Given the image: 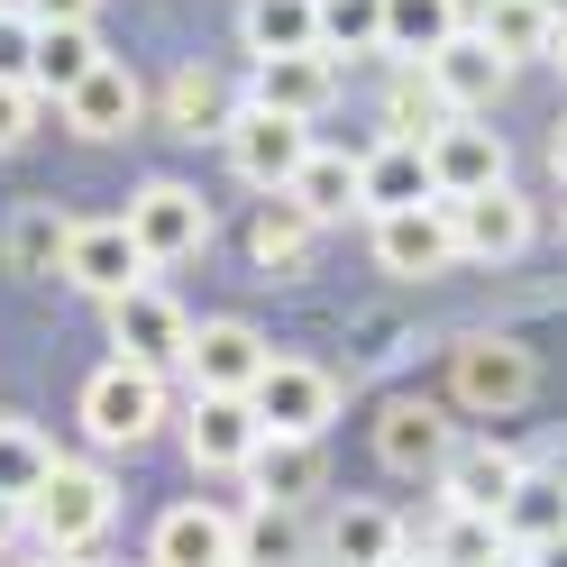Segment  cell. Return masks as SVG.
Returning <instances> with one entry per match:
<instances>
[{"instance_id": "cell-8", "label": "cell", "mask_w": 567, "mask_h": 567, "mask_svg": "<svg viewBox=\"0 0 567 567\" xmlns=\"http://www.w3.org/2000/svg\"><path fill=\"white\" fill-rule=\"evenodd\" d=\"M156 266H147V247L128 238V220H74V247H64V284L74 293H92V302H120V293H137Z\"/></svg>"}, {"instance_id": "cell-44", "label": "cell", "mask_w": 567, "mask_h": 567, "mask_svg": "<svg viewBox=\"0 0 567 567\" xmlns=\"http://www.w3.org/2000/svg\"><path fill=\"white\" fill-rule=\"evenodd\" d=\"M549 64H558V74H567V28H558V38H549Z\"/></svg>"}, {"instance_id": "cell-20", "label": "cell", "mask_w": 567, "mask_h": 567, "mask_svg": "<svg viewBox=\"0 0 567 567\" xmlns=\"http://www.w3.org/2000/svg\"><path fill=\"white\" fill-rule=\"evenodd\" d=\"M513 485H522V457H504V449H457L449 467H440L449 513H485V522H504Z\"/></svg>"}, {"instance_id": "cell-3", "label": "cell", "mask_w": 567, "mask_h": 567, "mask_svg": "<svg viewBox=\"0 0 567 567\" xmlns=\"http://www.w3.org/2000/svg\"><path fill=\"white\" fill-rule=\"evenodd\" d=\"M257 421H266V440H321L330 421H339V375L330 367H311V358H275L257 375Z\"/></svg>"}, {"instance_id": "cell-38", "label": "cell", "mask_w": 567, "mask_h": 567, "mask_svg": "<svg viewBox=\"0 0 567 567\" xmlns=\"http://www.w3.org/2000/svg\"><path fill=\"white\" fill-rule=\"evenodd\" d=\"M28 47H38V28L19 10H0V83H28Z\"/></svg>"}, {"instance_id": "cell-17", "label": "cell", "mask_w": 567, "mask_h": 567, "mask_svg": "<svg viewBox=\"0 0 567 567\" xmlns=\"http://www.w3.org/2000/svg\"><path fill=\"white\" fill-rule=\"evenodd\" d=\"M147 567H238V522L220 504H174L147 540Z\"/></svg>"}, {"instance_id": "cell-34", "label": "cell", "mask_w": 567, "mask_h": 567, "mask_svg": "<svg viewBox=\"0 0 567 567\" xmlns=\"http://www.w3.org/2000/svg\"><path fill=\"white\" fill-rule=\"evenodd\" d=\"M321 55H384V0H321Z\"/></svg>"}, {"instance_id": "cell-39", "label": "cell", "mask_w": 567, "mask_h": 567, "mask_svg": "<svg viewBox=\"0 0 567 567\" xmlns=\"http://www.w3.org/2000/svg\"><path fill=\"white\" fill-rule=\"evenodd\" d=\"M19 19L28 28H74V19H92V0H19Z\"/></svg>"}, {"instance_id": "cell-15", "label": "cell", "mask_w": 567, "mask_h": 567, "mask_svg": "<svg viewBox=\"0 0 567 567\" xmlns=\"http://www.w3.org/2000/svg\"><path fill=\"white\" fill-rule=\"evenodd\" d=\"M358 202H367V220L440 202V184H431V156H421V137H384V147H367V156H358Z\"/></svg>"}, {"instance_id": "cell-10", "label": "cell", "mask_w": 567, "mask_h": 567, "mask_svg": "<svg viewBox=\"0 0 567 567\" xmlns=\"http://www.w3.org/2000/svg\"><path fill=\"white\" fill-rule=\"evenodd\" d=\"M111 348H120V367H147V375H165V367H184V348H193V321L174 311L156 284H137V293H120L111 302Z\"/></svg>"}, {"instance_id": "cell-27", "label": "cell", "mask_w": 567, "mask_h": 567, "mask_svg": "<svg viewBox=\"0 0 567 567\" xmlns=\"http://www.w3.org/2000/svg\"><path fill=\"white\" fill-rule=\"evenodd\" d=\"M558 530H567V476L522 467L513 504H504V540H513V549H540V540H558Z\"/></svg>"}, {"instance_id": "cell-36", "label": "cell", "mask_w": 567, "mask_h": 567, "mask_svg": "<svg viewBox=\"0 0 567 567\" xmlns=\"http://www.w3.org/2000/svg\"><path fill=\"white\" fill-rule=\"evenodd\" d=\"M449 111H440V92H431V74L421 64H403L394 74V92H384V137H431Z\"/></svg>"}, {"instance_id": "cell-16", "label": "cell", "mask_w": 567, "mask_h": 567, "mask_svg": "<svg viewBox=\"0 0 567 567\" xmlns=\"http://www.w3.org/2000/svg\"><path fill=\"white\" fill-rule=\"evenodd\" d=\"M247 101H266V111H284V120H321L339 101V55H321V47L257 55V92H247Z\"/></svg>"}, {"instance_id": "cell-26", "label": "cell", "mask_w": 567, "mask_h": 567, "mask_svg": "<svg viewBox=\"0 0 567 567\" xmlns=\"http://www.w3.org/2000/svg\"><path fill=\"white\" fill-rule=\"evenodd\" d=\"M101 64V38H92V19H74V28H38V47H28V83L38 92H74L83 74Z\"/></svg>"}, {"instance_id": "cell-12", "label": "cell", "mask_w": 567, "mask_h": 567, "mask_svg": "<svg viewBox=\"0 0 567 567\" xmlns=\"http://www.w3.org/2000/svg\"><path fill=\"white\" fill-rule=\"evenodd\" d=\"M375 266L384 275H412L431 284L457 266V229H449V202H421V210H384L375 220Z\"/></svg>"}, {"instance_id": "cell-24", "label": "cell", "mask_w": 567, "mask_h": 567, "mask_svg": "<svg viewBox=\"0 0 567 567\" xmlns=\"http://www.w3.org/2000/svg\"><path fill=\"white\" fill-rule=\"evenodd\" d=\"M457 28H467L457 0H384V55H403V64H431Z\"/></svg>"}, {"instance_id": "cell-48", "label": "cell", "mask_w": 567, "mask_h": 567, "mask_svg": "<svg viewBox=\"0 0 567 567\" xmlns=\"http://www.w3.org/2000/svg\"><path fill=\"white\" fill-rule=\"evenodd\" d=\"M394 567H412V558H394ZM421 567H431V558H421Z\"/></svg>"}, {"instance_id": "cell-42", "label": "cell", "mask_w": 567, "mask_h": 567, "mask_svg": "<svg viewBox=\"0 0 567 567\" xmlns=\"http://www.w3.org/2000/svg\"><path fill=\"white\" fill-rule=\"evenodd\" d=\"M19 522H28L19 504H0V549H10V530H19Z\"/></svg>"}, {"instance_id": "cell-18", "label": "cell", "mask_w": 567, "mask_h": 567, "mask_svg": "<svg viewBox=\"0 0 567 567\" xmlns=\"http://www.w3.org/2000/svg\"><path fill=\"white\" fill-rule=\"evenodd\" d=\"M449 229H457V257H522L530 247V202L513 184H494V193H467V202H449Z\"/></svg>"}, {"instance_id": "cell-25", "label": "cell", "mask_w": 567, "mask_h": 567, "mask_svg": "<svg viewBox=\"0 0 567 567\" xmlns=\"http://www.w3.org/2000/svg\"><path fill=\"white\" fill-rule=\"evenodd\" d=\"M284 202H302L321 229H330V220H348V210H367V202H358V156H339V147H311V156H302V174L284 184Z\"/></svg>"}, {"instance_id": "cell-9", "label": "cell", "mask_w": 567, "mask_h": 567, "mask_svg": "<svg viewBox=\"0 0 567 567\" xmlns=\"http://www.w3.org/2000/svg\"><path fill=\"white\" fill-rule=\"evenodd\" d=\"M421 74H431V92H440V111H449V120H485L494 101H504L513 64L494 55V47L476 38V19H467V28H457V38H449L431 64H421Z\"/></svg>"}, {"instance_id": "cell-46", "label": "cell", "mask_w": 567, "mask_h": 567, "mask_svg": "<svg viewBox=\"0 0 567 567\" xmlns=\"http://www.w3.org/2000/svg\"><path fill=\"white\" fill-rule=\"evenodd\" d=\"M494 567H530V549H504V558H494Z\"/></svg>"}, {"instance_id": "cell-7", "label": "cell", "mask_w": 567, "mask_h": 567, "mask_svg": "<svg viewBox=\"0 0 567 567\" xmlns=\"http://www.w3.org/2000/svg\"><path fill=\"white\" fill-rule=\"evenodd\" d=\"M457 403L467 412H513L530 403V384H540V367H530V348L504 339V330H476V339H457Z\"/></svg>"}, {"instance_id": "cell-47", "label": "cell", "mask_w": 567, "mask_h": 567, "mask_svg": "<svg viewBox=\"0 0 567 567\" xmlns=\"http://www.w3.org/2000/svg\"><path fill=\"white\" fill-rule=\"evenodd\" d=\"M311 567H339V558H311Z\"/></svg>"}, {"instance_id": "cell-33", "label": "cell", "mask_w": 567, "mask_h": 567, "mask_svg": "<svg viewBox=\"0 0 567 567\" xmlns=\"http://www.w3.org/2000/svg\"><path fill=\"white\" fill-rule=\"evenodd\" d=\"M55 476V449L28 431V421H0V504H38V485Z\"/></svg>"}, {"instance_id": "cell-45", "label": "cell", "mask_w": 567, "mask_h": 567, "mask_svg": "<svg viewBox=\"0 0 567 567\" xmlns=\"http://www.w3.org/2000/svg\"><path fill=\"white\" fill-rule=\"evenodd\" d=\"M540 10H549V28H567V0H540Z\"/></svg>"}, {"instance_id": "cell-49", "label": "cell", "mask_w": 567, "mask_h": 567, "mask_svg": "<svg viewBox=\"0 0 567 567\" xmlns=\"http://www.w3.org/2000/svg\"><path fill=\"white\" fill-rule=\"evenodd\" d=\"M0 10H19V0H0Z\"/></svg>"}, {"instance_id": "cell-37", "label": "cell", "mask_w": 567, "mask_h": 567, "mask_svg": "<svg viewBox=\"0 0 567 567\" xmlns=\"http://www.w3.org/2000/svg\"><path fill=\"white\" fill-rule=\"evenodd\" d=\"M38 128V83H0V156Z\"/></svg>"}, {"instance_id": "cell-32", "label": "cell", "mask_w": 567, "mask_h": 567, "mask_svg": "<svg viewBox=\"0 0 567 567\" xmlns=\"http://www.w3.org/2000/svg\"><path fill=\"white\" fill-rule=\"evenodd\" d=\"M165 120H174V137H220V128H229L220 74H210V64H184V74L165 83Z\"/></svg>"}, {"instance_id": "cell-50", "label": "cell", "mask_w": 567, "mask_h": 567, "mask_svg": "<svg viewBox=\"0 0 567 567\" xmlns=\"http://www.w3.org/2000/svg\"><path fill=\"white\" fill-rule=\"evenodd\" d=\"M238 567H247V558H238Z\"/></svg>"}, {"instance_id": "cell-1", "label": "cell", "mask_w": 567, "mask_h": 567, "mask_svg": "<svg viewBox=\"0 0 567 567\" xmlns=\"http://www.w3.org/2000/svg\"><path fill=\"white\" fill-rule=\"evenodd\" d=\"M120 220H128L137 247H147V266H184V257H202V247H210V202H202L193 184H174V174L137 184Z\"/></svg>"}, {"instance_id": "cell-31", "label": "cell", "mask_w": 567, "mask_h": 567, "mask_svg": "<svg viewBox=\"0 0 567 567\" xmlns=\"http://www.w3.org/2000/svg\"><path fill=\"white\" fill-rule=\"evenodd\" d=\"M476 38L504 55V64H522V55H549L558 28H549L540 0H485V10H476Z\"/></svg>"}, {"instance_id": "cell-28", "label": "cell", "mask_w": 567, "mask_h": 567, "mask_svg": "<svg viewBox=\"0 0 567 567\" xmlns=\"http://www.w3.org/2000/svg\"><path fill=\"white\" fill-rule=\"evenodd\" d=\"M311 238H321V220H311L302 202H284V193H266V210H257V229H247V247H257V266H275V275H302V257H311Z\"/></svg>"}, {"instance_id": "cell-30", "label": "cell", "mask_w": 567, "mask_h": 567, "mask_svg": "<svg viewBox=\"0 0 567 567\" xmlns=\"http://www.w3.org/2000/svg\"><path fill=\"white\" fill-rule=\"evenodd\" d=\"M321 47V0H247V55H302Z\"/></svg>"}, {"instance_id": "cell-29", "label": "cell", "mask_w": 567, "mask_h": 567, "mask_svg": "<svg viewBox=\"0 0 567 567\" xmlns=\"http://www.w3.org/2000/svg\"><path fill=\"white\" fill-rule=\"evenodd\" d=\"M321 494V440H266L257 449V504H311Z\"/></svg>"}, {"instance_id": "cell-41", "label": "cell", "mask_w": 567, "mask_h": 567, "mask_svg": "<svg viewBox=\"0 0 567 567\" xmlns=\"http://www.w3.org/2000/svg\"><path fill=\"white\" fill-rule=\"evenodd\" d=\"M549 165H558V184H567V120H558V137H549Z\"/></svg>"}, {"instance_id": "cell-22", "label": "cell", "mask_w": 567, "mask_h": 567, "mask_svg": "<svg viewBox=\"0 0 567 567\" xmlns=\"http://www.w3.org/2000/svg\"><path fill=\"white\" fill-rule=\"evenodd\" d=\"M238 558H247V567H311L321 540H311L302 504H257V513L238 522Z\"/></svg>"}, {"instance_id": "cell-2", "label": "cell", "mask_w": 567, "mask_h": 567, "mask_svg": "<svg viewBox=\"0 0 567 567\" xmlns=\"http://www.w3.org/2000/svg\"><path fill=\"white\" fill-rule=\"evenodd\" d=\"M220 147H229V165H238V184L284 193V184L302 174V156H311V120H284V111H266V101H247V111H229Z\"/></svg>"}, {"instance_id": "cell-23", "label": "cell", "mask_w": 567, "mask_h": 567, "mask_svg": "<svg viewBox=\"0 0 567 567\" xmlns=\"http://www.w3.org/2000/svg\"><path fill=\"white\" fill-rule=\"evenodd\" d=\"M64 247H74V220H64L55 202H19L10 210V238H0L10 275H64Z\"/></svg>"}, {"instance_id": "cell-4", "label": "cell", "mask_w": 567, "mask_h": 567, "mask_svg": "<svg viewBox=\"0 0 567 567\" xmlns=\"http://www.w3.org/2000/svg\"><path fill=\"white\" fill-rule=\"evenodd\" d=\"M156 421H165V375L111 358V367L83 384V431H92L101 449H137V440H156Z\"/></svg>"}, {"instance_id": "cell-11", "label": "cell", "mask_w": 567, "mask_h": 567, "mask_svg": "<svg viewBox=\"0 0 567 567\" xmlns=\"http://www.w3.org/2000/svg\"><path fill=\"white\" fill-rule=\"evenodd\" d=\"M375 457L394 476H440L449 457H457V421L440 403H421V394H394L375 412Z\"/></svg>"}, {"instance_id": "cell-13", "label": "cell", "mask_w": 567, "mask_h": 567, "mask_svg": "<svg viewBox=\"0 0 567 567\" xmlns=\"http://www.w3.org/2000/svg\"><path fill=\"white\" fill-rule=\"evenodd\" d=\"M184 449H193V467H210V476H229V467H257V449H266V421H257V403H247V394H193Z\"/></svg>"}, {"instance_id": "cell-40", "label": "cell", "mask_w": 567, "mask_h": 567, "mask_svg": "<svg viewBox=\"0 0 567 567\" xmlns=\"http://www.w3.org/2000/svg\"><path fill=\"white\" fill-rule=\"evenodd\" d=\"M530 567H567V530H558V540H540V549H530Z\"/></svg>"}, {"instance_id": "cell-19", "label": "cell", "mask_w": 567, "mask_h": 567, "mask_svg": "<svg viewBox=\"0 0 567 567\" xmlns=\"http://www.w3.org/2000/svg\"><path fill=\"white\" fill-rule=\"evenodd\" d=\"M137 111H147V92H137V74H128L120 55H101L92 74L64 92V128H74V137H128Z\"/></svg>"}, {"instance_id": "cell-43", "label": "cell", "mask_w": 567, "mask_h": 567, "mask_svg": "<svg viewBox=\"0 0 567 567\" xmlns=\"http://www.w3.org/2000/svg\"><path fill=\"white\" fill-rule=\"evenodd\" d=\"M38 567H83V558H74V549H47V558H38Z\"/></svg>"}, {"instance_id": "cell-14", "label": "cell", "mask_w": 567, "mask_h": 567, "mask_svg": "<svg viewBox=\"0 0 567 567\" xmlns=\"http://www.w3.org/2000/svg\"><path fill=\"white\" fill-rule=\"evenodd\" d=\"M184 367H193V394H257V375L275 367V348L247 321H202L193 348H184Z\"/></svg>"}, {"instance_id": "cell-21", "label": "cell", "mask_w": 567, "mask_h": 567, "mask_svg": "<svg viewBox=\"0 0 567 567\" xmlns=\"http://www.w3.org/2000/svg\"><path fill=\"white\" fill-rule=\"evenodd\" d=\"M321 558H339V567H394L403 558V522L384 504H339L330 530H321Z\"/></svg>"}, {"instance_id": "cell-35", "label": "cell", "mask_w": 567, "mask_h": 567, "mask_svg": "<svg viewBox=\"0 0 567 567\" xmlns=\"http://www.w3.org/2000/svg\"><path fill=\"white\" fill-rule=\"evenodd\" d=\"M513 540H504V522H485V513H449L440 522V540H431V567H494Z\"/></svg>"}, {"instance_id": "cell-5", "label": "cell", "mask_w": 567, "mask_h": 567, "mask_svg": "<svg viewBox=\"0 0 567 567\" xmlns=\"http://www.w3.org/2000/svg\"><path fill=\"white\" fill-rule=\"evenodd\" d=\"M28 522H38L47 549H74V558H83L101 530H111V476H101V467H64V457H55V476L38 485Z\"/></svg>"}, {"instance_id": "cell-6", "label": "cell", "mask_w": 567, "mask_h": 567, "mask_svg": "<svg viewBox=\"0 0 567 567\" xmlns=\"http://www.w3.org/2000/svg\"><path fill=\"white\" fill-rule=\"evenodd\" d=\"M421 156H431V184H440V202H467V193L513 184L504 128H485V120H440L431 137H421Z\"/></svg>"}]
</instances>
